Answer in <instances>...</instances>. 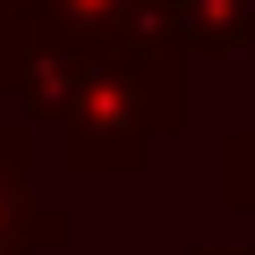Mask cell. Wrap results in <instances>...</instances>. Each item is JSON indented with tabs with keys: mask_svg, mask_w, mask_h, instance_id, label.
I'll return each instance as SVG.
<instances>
[{
	"mask_svg": "<svg viewBox=\"0 0 255 255\" xmlns=\"http://www.w3.org/2000/svg\"><path fill=\"white\" fill-rule=\"evenodd\" d=\"M196 255H255V247H196Z\"/></svg>",
	"mask_w": 255,
	"mask_h": 255,
	"instance_id": "cell-6",
	"label": "cell"
},
{
	"mask_svg": "<svg viewBox=\"0 0 255 255\" xmlns=\"http://www.w3.org/2000/svg\"><path fill=\"white\" fill-rule=\"evenodd\" d=\"M221 204L230 213H255V128L221 136Z\"/></svg>",
	"mask_w": 255,
	"mask_h": 255,
	"instance_id": "cell-5",
	"label": "cell"
},
{
	"mask_svg": "<svg viewBox=\"0 0 255 255\" xmlns=\"http://www.w3.org/2000/svg\"><path fill=\"white\" fill-rule=\"evenodd\" d=\"M170 34L187 51H255V0H170Z\"/></svg>",
	"mask_w": 255,
	"mask_h": 255,
	"instance_id": "cell-3",
	"label": "cell"
},
{
	"mask_svg": "<svg viewBox=\"0 0 255 255\" xmlns=\"http://www.w3.org/2000/svg\"><path fill=\"white\" fill-rule=\"evenodd\" d=\"M68 247V213L34 204V136L0 128V255H60Z\"/></svg>",
	"mask_w": 255,
	"mask_h": 255,
	"instance_id": "cell-2",
	"label": "cell"
},
{
	"mask_svg": "<svg viewBox=\"0 0 255 255\" xmlns=\"http://www.w3.org/2000/svg\"><path fill=\"white\" fill-rule=\"evenodd\" d=\"M128 9H136V0H34V34H60V43H119Z\"/></svg>",
	"mask_w": 255,
	"mask_h": 255,
	"instance_id": "cell-4",
	"label": "cell"
},
{
	"mask_svg": "<svg viewBox=\"0 0 255 255\" xmlns=\"http://www.w3.org/2000/svg\"><path fill=\"white\" fill-rule=\"evenodd\" d=\"M170 128H187L179 60H145V51L94 43L85 51V77L68 94V119H60V162L85 170V179H111V170L136 179Z\"/></svg>",
	"mask_w": 255,
	"mask_h": 255,
	"instance_id": "cell-1",
	"label": "cell"
}]
</instances>
